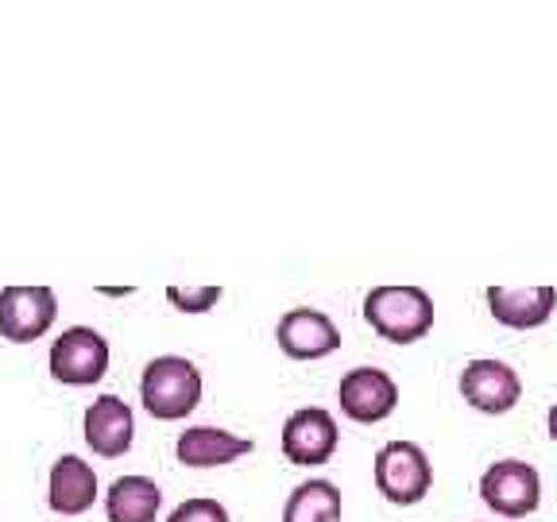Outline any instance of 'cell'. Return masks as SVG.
<instances>
[{"mask_svg":"<svg viewBox=\"0 0 557 522\" xmlns=\"http://www.w3.org/2000/svg\"><path fill=\"white\" fill-rule=\"evenodd\" d=\"M201 372L186 357H156L139 375V402L156 422H183L201 402Z\"/></svg>","mask_w":557,"mask_h":522,"instance_id":"1","label":"cell"},{"mask_svg":"<svg viewBox=\"0 0 557 522\" xmlns=\"http://www.w3.org/2000/svg\"><path fill=\"white\" fill-rule=\"evenodd\" d=\"M364 322L392 345H414L434 330V298L422 287H372L364 298Z\"/></svg>","mask_w":557,"mask_h":522,"instance_id":"2","label":"cell"},{"mask_svg":"<svg viewBox=\"0 0 557 522\" xmlns=\"http://www.w3.org/2000/svg\"><path fill=\"white\" fill-rule=\"evenodd\" d=\"M375 492L395 507H418L434 487V464L418 442H387L380 445L372 464Z\"/></svg>","mask_w":557,"mask_h":522,"instance_id":"3","label":"cell"},{"mask_svg":"<svg viewBox=\"0 0 557 522\" xmlns=\"http://www.w3.org/2000/svg\"><path fill=\"white\" fill-rule=\"evenodd\" d=\"M109 340L94 330V325H70L59 337L51 340V357H47V368H51L54 383H66V387H94V383L104 380L109 372Z\"/></svg>","mask_w":557,"mask_h":522,"instance_id":"4","label":"cell"},{"mask_svg":"<svg viewBox=\"0 0 557 522\" xmlns=\"http://www.w3.org/2000/svg\"><path fill=\"white\" fill-rule=\"evenodd\" d=\"M480 504L496 511L499 519H527L542 507V476L534 464L507 457L487 464L480 476Z\"/></svg>","mask_w":557,"mask_h":522,"instance_id":"5","label":"cell"},{"mask_svg":"<svg viewBox=\"0 0 557 522\" xmlns=\"http://www.w3.org/2000/svg\"><path fill=\"white\" fill-rule=\"evenodd\" d=\"M341 445L337 418L325 407H298L295 414L283 422V434H278V449L290 464L298 469H318V464H330L333 452Z\"/></svg>","mask_w":557,"mask_h":522,"instance_id":"6","label":"cell"},{"mask_svg":"<svg viewBox=\"0 0 557 522\" xmlns=\"http://www.w3.org/2000/svg\"><path fill=\"white\" fill-rule=\"evenodd\" d=\"M59 318V295L51 287H0V337L12 345H32L47 337Z\"/></svg>","mask_w":557,"mask_h":522,"instance_id":"7","label":"cell"},{"mask_svg":"<svg viewBox=\"0 0 557 522\" xmlns=\"http://www.w3.org/2000/svg\"><path fill=\"white\" fill-rule=\"evenodd\" d=\"M337 402H341V414H345L348 422H357V426H375V422H383V418H392L395 407H399V383L383 372V368L360 364V368H352V372L341 375Z\"/></svg>","mask_w":557,"mask_h":522,"instance_id":"8","label":"cell"},{"mask_svg":"<svg viewBox=\"0 0 557 522\" xmlns=\"http://www.w3.org/2000/svg\"><path fill=\"white\" fill-rule=\"evenodd\" d=\"M275 340L283 348V357L290 360H325L341 348V330L325 310L295 306L278 318Z\"/></svg>","mask_w":557,"mask_h":522,"instance_id":"9","label":"cell"},{"mask_svg":"<svg viewBox=\"0 0 557 522\" xmlns=\"http://www.w3.org/2000/svg\"><path fill=\"white\" fill-rule=\"evenodd\" d=\"M82 437L101 461H116L136 442V414L121 395H97L82 414Z\"/></svg>","mask_w":557,"mask_h":522,"instance_id":"10","label":"cell"},{"mask_svg":"<svg viewBox=\"0 0 557 522\" xmlns=\"http://www.w3.org/2000/svg\"><path fill=\"white\" fill-rule=\"evenodd\" d=\"M461 395L465 402H469L472 410H480V414H507V410L519 407L522 399V380L519 372H515L511 364H504V360H469L461 372Z\"/></svg>","mask_w":557,"mask_h":522,"instance_id":"11","label":"cell"},{"mask_svg":"<svg viewBox=\"0 0 557 522\" xmlns=\"http://www.w3.org/2000/svg\"><path fill=\"white\" fill-rule=\"evenodd\" d=\"M97 496H101V484H97L94 464L78 452H62L47 476V507L62 519H78L97 504Z\"/></svg>","mask_w":557,"mask_h":522,"instance_id":"12","label":"cell"},{"mask_svg":"<svg viewBox=\"0 0 557 522\" xmlns=\"http://www.w3.org/2000/svg\"><path fill=\"white\" fill-rule=\"evenodd\" d=\"M252 449H256L252 437H240L221 426H190L174 442V457L186 469H225V464L248 457Z\"/></svg>","mask_w":557,"mask_h":522,"instance_id":"13","label":"cell"},{"mask_svg":"<svg viewBox=\"0 0 557 522\" xmlns=\"http://www.w3.org/2000/svg\"><path fill=\"white\" fill-rule=\"evenodd\" d=\"M487 310L507 330H539L554 318L557 310V287H487Z\"/></svg>","mask_w":557,"mask_h":522,"instance_id":"14","label":"cell"},{"mask_svg":"<svg viewBox=\"0 0 557 522\" xmlns=\"http://www.w3.org/2000/svg\"><path fill=\"white\" fill-rule=\"evenodd\" d=\"M163 511V487L151 476H121L104 492L109 522H156Z\"/></svg>","mask_w":557,"mask_h":522,"instance_id":"15","label":"cell"},{"mask_svg":"<svg viewBox=\"0 0 557 522\" xmlns=\"http://www.w3.org/2000/svg\"><path fill=\"white\" fill-rule=\"evenodd\" d=\"M283 522H341V487L325 476H310L283 504Z\"/></svg>","mask_w":557,"mask_h":522,"instance_id":"16","label":"cell"},{"mask_svg":"<svg viewBox=\"0 0 557 522\" xmlns=\"http://www.w3.org/2000/svg\"><path fill=\"white\" fill-rule=\"evenodd\" d=\"M166 522H233V514H228V507L221 499L190 496L166 514Z\"/></svg>","mask_w":557,"mask_h":522,"instance_id":"17","label":"cell"},{"mask_svg":"<svg viewBox=\"0 0 557 522\" xmlns=\"http://www.w3.org/2000/svg\"><path fill=\"white\" fill-rule=\"evenodd\" d=\"M221 287H166V302L183 313H206L221 302Z\"/></svg>","mask_w":557,"mask_h":522,"instance_id":"18","label":"cell"},{"mask_svg":"<svg viewBox=\"0 0 557 522\" xmlns=\"http://www.w3.org/2000/svg\"><path fill=\"white\" fill-rule=\"evenodd\" d=\"M546 430H549V437L557 442V402L549 407V414H546Z\"/></svg>","mask_w":557,"mask_h":522,"instance_id":"19","label":"cell"}]
</instances>
